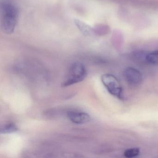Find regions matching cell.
Returning <instances> with one entry per match:
<instances>
[{
	"label": "cell",
	"mask_w": 158,
	"mask_h": 158,
	"mask_svg": "<svg viewBox=\"0 0 158 158\" xmlns=\"http://www.w3.org/2000/svg\"><path fill=\"white\" fill-rule=\"evenodd\" d=\"M146 60L152 64H158V50L149 53L146 57Z\"/></svg>",
	"instance_id": "obj_7"
},
{
	"label": "cell",
	"mask_w": 158,
	"mask_h": 158,
	"mask_svg": "<svg viewBox=\"0 0 158 158\" xmlns=\"http://www.w3.org/2000/svg\"><path fill=\"white\" fill-rule=\"evenodd\" d=\"M87 72L85 65L80 62H75L72 64L67 76L62 84L64 87L79 83L86 77Z\"/></svg>",
	"instance_id": "obj_2"
},
{
	"label": "cell",
	"mask_w": 158,
	"mask_h": 158,
	"mask_svg": "<svg viewBox=\"0 0 158 158\" xmlns=\"http://www.w3.org/2000/svg\"><path fill=\"white\" fill-rule=\"evenodd\" d=\"M124 76L127 84L131 86H139L142 83V74L139 71L135 68H127L124 72Z\"/></svg>",
	"instance_id": "obj_4"
},
{
	"label": "cell",
	"mask_w": 158,
	"mask_h": 158,
	"mask_svg": "<svg viewBox=\"0 0 158 158\" xmlns=\"http://www.w3.org/2000/svg\"><path fill=\"white\" fill-rule=\"evenodd\" d=\"M67 116L72 123L77 124L86 123L91 120L90 116L88 114L81 112H69L67 113Z\"/></svg>",
	"instance_id": "obj_5"
},
{
	"label": "cell",
	"mask_w": 158,
	"mask_h": 158,
	"mask_svg": "<svg viewBox=\"0 0 158 158\" xmlns=\"http://www.w3.org/2000/svg\"><path fill=\"white\" fill-rule=\"evenodd\" d=\"M102 84L108 92L119 99L123 98V89L118 79L113 75L105 74L101 77Z\"/></svg>",
	"instance_id": "obj_3"
},
{
	"label": "cell",
	"mask_w": 158,
	"mask_h": 158,
	"mask_svg": "<svg viewBox=\"0 0 158 158\" xmlns=\"http://www.w3.org/2000/svg\"><path fill=\"white\" fill-rule=\"evenodd\" d=\"M139 153V149L138 148H132L128 149L124 152V156L126 158H133L138 156Z\"/></svg>",
	"instance_id": "obj_8"
},
{
	"label": "cell",
	"mask_w": 158,
	"mask_h": 158,
	"mask_svg": "<svg viewBox=\"0 0 158 158\" xmlns=\"http://www.w3.org/2000/svg\"><path fill=\"white\" fill-rule=\"evenodd\" d=\"M18 130V128L15 124L12 123H8L2 126L0 132L1 134H7L14 133Z\"/></svg>",
	"instance_id": "obj_6"
},
{
	"label": "cell",
	"mask_w": 158,
	"mask_h": 158,
	"mask_svg": "<svg viewBox=\"0 0 158 158\" xmlns=\"http://www.w3.org/2000/svg\"><path fill=\"white\" fill-rule=\"evenodd\" d=\"M0 11L2 30L6 34H12L17 24L18 9L10 2H6L1 4Z\"/></svg>",
	"instance_id": "obj_1"
}]
</instances>
